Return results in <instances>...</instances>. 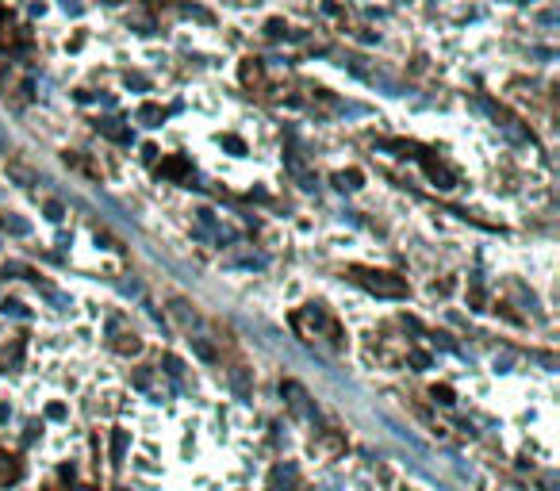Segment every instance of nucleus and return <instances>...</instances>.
I'll return each instance as SVG.
<instances>
[{
    "label": "nucleus",
    "mask_w": 560,
    "mask_h": 491,
    "mask_svg": "<svg viewBox=\"0 0 560 491\" xmlns=\"http://www.w3.org/2000/svg\"><path fill=\"white\" fill-rule=\"evenodd\" d=\"M338 184H342V188H357V173H342Z\"/></svg>",
    "instance_id": "nucleus-12"
},
{
    "label": "nucleus",
    "mask_w": 560,
    "mask_h": 491,
    "mask_svg": "<svg viewBox=\"0 0 560 491\" xmlns=\"http://www.w3.org/2000/svg\"><path fill=\"white\" fill-rule=\"evenodd\" d=\"M188 342H192V349H196V353L204 357V361H215V349H211V345H207L204 338H188Z\"/></svg>",
    "instance_id": "nucleus-8"
},
{
    "label": "nucleus",
    "mask_w": 560,
    "mask_h": 491,
    "mask_svg": "<svg viewBox=\"0 0 560 491\" xmlns=\"http://www.w3.org/2000/svg\"><path fill=\"white\" fill-rule=\"evenodd\" d=\"M46 414H50V418H65V407H61V403H50V407H46Z\"/></svg>",
    "instance_id": "nucleus-13"
},
{
    "label": "nucleus",
    "mask_w": 560,
    "mask_h": 491,
    "mask_svg": "<svg viewBox=\"0 0 560 491\" xmlns=\"http://www.w3.org/2000/svg\"><path fill=\"white\" fill-rule=\"evenodd\" d=\"M173 315H177L184 326H192V322H196V311H188V303H184V300H173Z\"/></svg>",
    "instance_id": "nucleus-7"
},
{
    "label": "nucleus",
    "mask_w": 560,
    "mask_h": 491,
    "mask_svg": "<svg viewBox=\"0 0 560 491\" xmlns=\"http://www.w3.org/2000/svg\"><path fill=\"white\" fill-rule=\"evenodd\" d=\"M434 399L438 403H453V388H434Z\"/></svg>",
    "instance_id": "nucleus-11"
},
{
    "label": "nucleus",
    "mask_w": 560,
    "mask_h": 491,
    "mask_svg": "<svg viewBox=\"0 0 560 491\" xmlns=\"http://www.w3.org/2000/svg\"><path fill=\"white\" fill-rule=\"evenodd\" d=\"M284 396H288V403H292L295 414H303V418H311V414H315V411L307 407V391H303L295 380H284Z\"/></svg>",
    "instance_id": "nucleus-3"
},
{
    "label": "nucleus",
    "mask_w": 560,
    "mask_h": 491,
    "mask_svg": "<svg viewBox=\"0 0 560 491\" xmlns=\"http://www.w3.org/2000/svg\"><path fill=\"white\" fill-rule=\"evenodd\" d=\"M357 280H361L369 292L376 296H407V284L391 273H372V269H357Z\"/></svg>",
    "instance_id": "nucleus-2"
},
{
    "label": "nucleus",
    "mask_w": 560,
    "mask_h": 491,
    "mask_svg": "<svg viewBox=\"0 0 560 491\" xmlns=\"http://www.w3.org/2000/svg\"><path fill=\"white\" fill-rule=\"evenodd\" d=\"M411 361L418 365V369H426V365H430V357H426V353H411Z\"/></svg>",
    "instance_id": "nucleus-14"
},
{
    "label": "nucleus",
    "mask_w": 560,
    "mask_h": 491,
    "mask_svg": "<svg viewBox=\"0 0 560 491\" xmlns=\"http://www.w3.org/2000/svg\"><path fill=\"white\" fill-rule=\"evenodd\" d=\"M292 322H295V330H300V334L307 338V342H315V338H322V334H326V338H330V345H334V349H342V330H338V322L330 319V315L319 307V303H311V307L295 311V315H292Z\"/></svg>",
    "instance_id": "nucleus-1"
},
{
    "label": "nucleus",
    "mask_w": 560,
    "mask_h": 491,
    "mask_svg": "<svg viewBox=\"0 0 560 491\" xmlns=\"http://www.w3.org/2000/svg\"><path fill=\"white\" fill-rule=\"evenodd\" d=\"M127 430H115L112 434V465H123V453H127Z\"/></svg>",
    "instance_id": "nucleus-5"
},
{
    "label": "nucleus",
    "mask_w": 560,
    "mask_h": 491,
    "mask_svg": "<svg viewBox=\"0 0 560 491\" xmlns=\"http://www.w3.org/2000/svg\"><path fill=\"white\" fill-rule=\"evenodd\" d=\"M230 388L238 399H250V380H246V372L242 369H230Z\"/></svg>",
    "instance_id": "nucleus-6"
},
{
    "label": "nucleus",
    "mask_w": 560,
    "mask_h": 491,
    "mask_svg": "<svg viewBox=\"0 0 560 491\" xmlns=\"http://www.w3.org/2000/svg\"><path fill=\"white\" fill-rule=\"evenodd\" d=\"M4 231H12V234H27V223H23V219H4Z\"/></svg>",
    "instance_id": "nucleus-9"
},
{
    "label": "nucleus",
    "mask_w": 560,
    "mask_h": 491,
    "mask_svg": "<svg viewBox=\"0 0 560 491\" xmlns=\"http://www.w3.org/2000/svg\"><path fill=\"white\" fill-rule=\"evenodd\" d=\"M181 369H184V365L177 361V357H165V372H169V376H181Z\"/></svg>",
    "instance_id": "nucleus-10"
},
{
    "label": "nucleus",
    "mask_w": 560,
    "mask_h": 491,
    "mask_svg": "<svg viewBox=\"0 0 560 491\" xmlns=\"http://www.w3.org/2000/svg\"><path fill=\"white\" fill-rule=\"evenodd\" d=\"M295 480H300L295 465H280L273 472V491H295Z\"/></svg>",
    "instance_id": "nucleus-4"
}]
</instances>
